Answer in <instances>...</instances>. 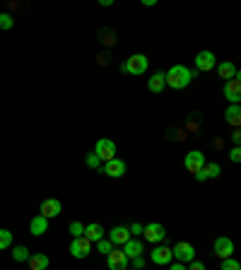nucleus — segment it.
Segmentation results:
<instances>
[{"mask_svg": "<svg viewBox=\"0 0 241 270\" xmlns=\"http://www.w3.org/2000/svg\"><path fill=\"white\" fill-rule=\"evenodd\" d=\"M217 72H219V78L225 80V82H229V80L239 78V70H236V65L229 63V61H225V63L217 65Z\"/></svg>", "mask_w": 241, "mask_h": 270, "instance_id": "18", "label": "nucleus"}, {"mask_svg": "<svg viewBox=\"0 0 241 270\" xmlns=\"http://www.w3.org/2000/svg\"><path fill=\"white\" fill-rule=\"evenodd\" d=\"M82 237H87L89 241H99V239H104V227H102V224H87V227H85V234H82Z\"/></svg>", "mask_w": 241, "mask_h": 270, "instance_id": "20", "label": "nucleus"}, {"mask_svg": "<svg viewBox=\"0 0 241 270\" xmlns=\"http://www.w3.org/2000/svg\"><path fill=\"white\" fill-rule=\"evenodd\" d=\"M143 241H137V239H128L126 244H123V254H126V258H137V256H143Z\"/></svg>", "mask_w": 241, "mask_h": 270, "instance_id": "16", "label": "nucleus"}, {"mask_svg": "<svg viewBox=\"0 0 241 270\" xmlns=\"http://www.w3.org/2000/svg\"><path fill=\"white\" fill-rule=\"evenodd\" d=\"M29 268H32V270H46L48 268V256L46 254L29 256Z\"/></svg>", "mask_w": 241, "mask_h": 270, "instance_id": "21", "label": "nucleus"}, {"mask_svg": "<svg viewBox=\"0 0 241 270\" xmlns=\"http://www.w3.org/2000/svg\"><path fill=\"white\" fill-rule=\"evenodd\" d=\"M89 251H92V241L87 237H75L70 244V254L72 258H87Z\"/></svg>", "mask_w": 241, "mask_h": 270, "instance_id": "3", "label": "nucleus"}, {"mask_svg": "<svg viewBox=\"0 0 241 270\" xmlns=\"http://www.w3.org/2000/svg\"><path fill=\"white\" fill-rule=\"evenodd\" d=\"M12 24H15L12 15H8V12H3V15H0V29H10Z\"/></svg>", "mask_w": 241, "mask_h": 270, "instance_id": "28", "label": "nucleus"}, {"mask_svg": "<svg viewBox=\"0 0 241 270\" xmlns=\"http://www.w3.org/2000/svg\"><path fill=\"white\" fill-rule=\"evenodd\" d=\"M133 265H135V270H140L145 265V261H143V256H137V258H133Z\"/></svg>", "mask_w": 241, "mask_h": 270, "instance_id": "34", "label": "nucleus"}, {"mask_svg": "<svg viewBox=\"0 0 241 270\" xmlns=\"http://www.w3.org/2000/svg\"><path fill=\"white\" fill-rule=\"evenodd\" d=\"M12 258H15V261H29V248L27 246H15V251H12Z\"/></svg>", "mask_w": 241, "mask_h": 270, "instance_id": "25", "label": "nucleus"}, {"mask_svg": "<svg viewBox=\"0 0 241 270\" xmlns=\"http://www.w3.org/2000/svg\"><path fill=\"white\" fill-rule=\"evenodd\" d=\"M232 140H234V147H239V143H241V133H239V130H234Z\"/></svg>", "mask_w": 241, "mask_h": 270, "instance_id": "35", "label": "nucleus"}, {"mask_svg": "<svg viewBox=\"0 0 241 270\" xmlns=\"http://www.w3.org/2000/svg\"><path fill=\"white\" fill-rule=\"evenodd\" d=\"M225 119H227V123H232V126H239V123H241V106H239V104H232V106L227 109Z\"/></svg>", "mask_w": 241, "mask_h": 270, "instance_id": "23", "label": "nucleus"}, {"mask_svg": "<svg viewBox=\"0 0 241 270\" xmlns=\"http://www.w3.org/2000/svg\"><path fill=\"white\" fill-rule=\"evenodd\" d=\"M219 171H222V169H219V164H215V162H205V167H203L200 171L195 174V179H198V181H208V179H217V176H219Z\"/></svg>", "mask_w": 241, "mask_h": 270, "instance_id": "15", "label": "nucleus"}, {"mask_svg": "<svg viewBox=\"0 0 241 270\" xmlns=\"http://www.w3.org/2000/svg\"><path fill=\"white\" fill-rule=\"evenodd\" d=\"M229 159H232V162H241V150L239 147H234V150L229 152Z\"/></svg>", "mask_w": 241, "mask_h": 270, "instance_id": "31", "label": "nucleus"}, {"mask_svg": "<svg viewBox=\"0 0 241 270\" xmlns=\"http://www.w3.org/2000/svg\"><path fill=\"white\" fill-rule=\"evenodd\" d=\"M111 241H109V239H99V241H96V251H99V254H104V256H109L111 254Z\"/></svg>", "mask_w": 241, "mask_h": 270, "instance_id": "26", "label": "nucleus"}, {"mask_svg": "<svg viewBox=\"0 0 241 270\" xmlns=\"http://www.w3.org/2000/svg\"><path fill=\"white\" fill-rule=\"evenodd\" d=\"M87 167H92V169H96V167H102V159L96 157L94 152H89V155H87Z\"/></svg>", "mask_w": 241, "mask_h": 270, "instance_id": "30", "label": "nucleus"}, {"mask_svg": "<svg viewBox=\"0 0 241 270\" xmlns=\"http://www.w3.org/2000/svg\"><path fill=\"white\" fill-rule=\"evenodd\" d=\"M70 234H72V239H75V237H82V234H85V224L70 222Z\"/></svg>", "mask_w": 241, "mask_h": 270, "instance_id": "29", "label": "nucleus"}, {"mask_svg": "<svg viewBox=\"0 0 241 270\" xmlns=\"http://www.w3.org/2000/svg\"><path fill=\"white\" fill-rule=\"evenodd\" d=\"M219 270H241V265H239V261H234V258H225L222 265H219Z\"/></svg>", "mask_w": 241, "mask_h": 270, "instance_id": "27", "label": "nucleus"}, {"mask_svg": "<svg viewBox=\"0 0 241 270\" xmlns=\"http://www.w3.org/2000/svg\"><path fill=\"white\" fill-rule=\"evenodd\" d=\"M29 229H32V234L34 237H41V234H46V229H48V220L46 217H41V215H36L32 222H29Z\"/></svg>", "mask_w": 241, "mask_h": 270, "instance_id": "19", "label": "nucleus"}, {"mask_svg": "<svg viewBox=\"0 0 241 270\" xmlns=\"http://www.w3.org/2000/svg\"><path fill=\"white\" fill-rule=\"evenodd\" d=\"M215 65H217V61H215V53H212V51H200V53L195 56V68H198V70L208 72V70H212Z\"/></svg>", "mask_w": 241, "mask_h": 270, "instance_id": "10", "label": "nucleus"}, {"mask_svg": "<svg viewBox=\"0 0 241 270\" xmlns=\"http://www.w3.org/2000/svg\"><path fill=\"white\" fill-rule=\"evenodd\" d=\"M169 270H186L184 263H174V265H169Z\"/></svg>", "mask_w": 241, "mask_h": 270, "instance_id": "36", "label": "nucleus"}, {"mask_svg": "<svg viewBox=\"0 0 241 270\" xmlns=\"http://www.w3.org/2000/svg\"><path fill=\"white\" fill-rule=\"evenodd\" d=\"M120 70H123V72H130V75H143V72H147V56H143V53H135V56H130L126 63L120 65Z\"/></svg>", "mask_w": 241, "mask_h": 270, "instance_id": "2", "label": "nucleus"}, {"mask_svg": "<svg viewBox=\"0 0 241 270\" xmlns=\"http://www.w3.org/2000/svg\"><path fill=\"white\" fill-rule=\"evenodd\" d=\"M106 265H109V270H128V258H126V254L123 251H113L106 256Z\"/></svg>", "mask_w": 241, "mask_h": 270, "instance_id": "9", "label": "nucleus"}, {"mask_svg": "<svg viewBox=\"0 0 241 270\" xmlns=\"http://www.w3.org/2000/svg\"><path fill=\"white\" fill-rule=\"evenodd\" d=\"M94 155L102 159V162H109V159L116 157V145H113L109 138H102V140H96Z\"/></svg>", "mask_w": 241, "mask_h": 270, "instance_id": "4", "label": "nucleus"}, {"mask_svg": "<svg viewBox=\"0 0 241 270\" xmlns=\"http://www.w3.org/2000/svg\"><path fill=\"white\" fill-rule=\"evenodd\" d=\"M171 256H174V258H178V261L186 265V263H191L193 258H195V248H193L188 241H178L176 246L171 248Z\"/></svg>", "mask_w": 241, "mask_h": 270, "instance_id": "5", "label": "nucleus"}, {"mask_svg": "<svg viewBox=\"0 0 241 270\" xmlns=\"http://www.w3.org/2000/svg\"><path fill=\"white\" fill-rule=\"evenodd\" d=\"M130 270H135V268H130Z\"/></svg>", "mask_w": 241, "mask_h": 270, "instance_id": "37", "label": "nucleus"}, {"mask_svg": "<svg viewBox=\"0 0 241 270\" xmlns=\"http://www.w3.org/2000/svg\"><path fill=\"white\" fill-rule=\"evenodd\" d=\"M193 72L186 68V65H171L169 72H164V82H167L171 89H184L191 85Z\"/></svg>", "mask_w": 241, "mask_h": 270, "instance_id": "1", "label": "nucleus"}, {"mask_svg": "<svg viewBox=\"0 0 241 270\" xmlns=\"http://www.w3.org/2000/svg\"><path fill=\"white\" fill-rule=\"evenodd\" d=\"M184 164H186V169H188L191 174H198V171L205 167V155H203L200 150L188 152V155H186V159H184Z\"/></svg>", "mask_w": 241, "mask_h": 270, "instance_id": "6", "label": "nucleus"}, {"mask_svg": "<svg viewBox=\"0 0 241 270\" xmlns=\"http://www.w3.org/2000/svg\"><path fill=\"white\" fill-rule=\"evenodd\" d=\"M215 254L225 261V258H232V254H234V241L229 237H219L215 241Z\"/></svg>", "mask_w": 241, "mask_h": 270, "instance_id": "11", "label": "nucleus"}, {"mask_svg": "<svg viewBox=\"0 0 241 270\" xmlns=\"http://www.w3.org/2000/svg\"><path fill=\"white\" fill-rule=\"evenodd\" d=\"M143 234L150 244H159L162 239L167 237V229H164V224L152 222V224H147V227H143Z\"/></svg>", "mask_w": 241, "mask_h": 270, "instance_id": "7", "label": "nucleus"}, {"mask_svg": "<svg viewBox=\"0 0 241 270\" xmlns=\"http://www.w3.org/2000/svg\"><path fill=\"white\" fill-rule=\"evenodd\" d=\"M150 258H152L154 265H169L174 256H171V248H167V246H157V248L152 251V256H150Z\"/></svg>", "mask_w": 241, "mask_h": 270, "instance_id": "14", "label": "nucleus"}, {"mask_svg": "<svg viewBox=\"0 0 241 270\" xmlns=\"http://www.w3.org/2000/svg\"><path fill=\"white\" fill-rule=\"evenodd\" d=\"M128 232H130V234H143V224H137V222H135V224H133V227H130Z\"/></svg>", "mask_w": 241, "mask_h": 270, "instance_id": "33", "label": "nucleus"}, {"mask_svg": "<svg viewBox=\"0 0 241 270\" xmlns=\"http://www.w3.org/2000/svg\"><path fill=\"white\" fill-rule=\"evenodd\" d=\"M225 97L232 104H239L241 102V80L239 78H234V80H229V82H225Z\"/></svg>", "mask_w": 241, "mask_h": 270, "instance_id": "12", "label": "nucleus"}, {"mask_svg": "<svg viewBox=\"0 0 241 270\" xmlns=\"http://www.w3.org/2000/svg\"><path fill=\"white\" fill-rule=\"evenodd\" d=\"M128 239H130L128 227H113V229L109 232V241H111V244H118V246H123Z\"/></svg>", "mask_w": 241, "mask_h": 270, "instance_id": "17", "label": "nucleus"}, {"mask_svg": "<svg viewBox=\"0 0 241 270\" xmlns=\"http://www.w3.org/2000/svg\"><path fill=\"white\" fill-rule=\"evenodd\" d=\"M186 270H205V265L200 261H191V268H186Z\"/></svg>", "mask_w": 241, "mask_h": 270, "instance_id": "32", "label": "nucleus"}, {"mask_svg": "<svg viewBox=\"0 0 241 270\" xmlns=\"http://www.w3.org/2000/svg\"><path fill=\"white\" fill-rule=\"evenodd\" d=\"M126 169H128V164H126L123 159L113 157V159H109V162L104 164V174H106V176H111V179H118V176L126 174Z\"/></svg>", "mask_w": 241, "mask_h": 270, "instance_id": "8", "label": "nucleus"}, {"mask_svg": "<svg viewBox=\"0 0 241 270\" xmlns=\"http://www.w3.org/2000/svg\"><path fill=\"white\" fill-rule=\"evenodd\" d=\"M10 246H12V232L0 229V251H3V248H10Z\"/></svg>", "mask_w": 241, "mask_h": 270, "instance_id": "24", "label": "nucleus"}, {"mask_svg": "<svg viewBox=\"0 0 241 270\" xmlns=\"http://www.w3.org/2000/svg\"><path fill=\"white\" fill-rule=\"evenodd\" d=\"M164 72H154L152 78H150V82H147V87H150V92H154V94H159L162 89H164Z\"/></svg>", "mask_w": 241, "mask_h": 270, "instance_id": "22", "label": "nucleus"}, {"mask_svg": "<svg viewBox=\"0 0 241 270\" xmlns=\"http://www.w3.org/2000/svg\"><path fill=\"white\" fill-rule=\"evenodd\" d=\"M61 215V200L56 198H48L41 203V217H46V220H51V217H58Z\"/></svg>", "mask_w": 241, "mask_h": 270, "instance_id": "13", "label": "nucleus"}]
</instances>
